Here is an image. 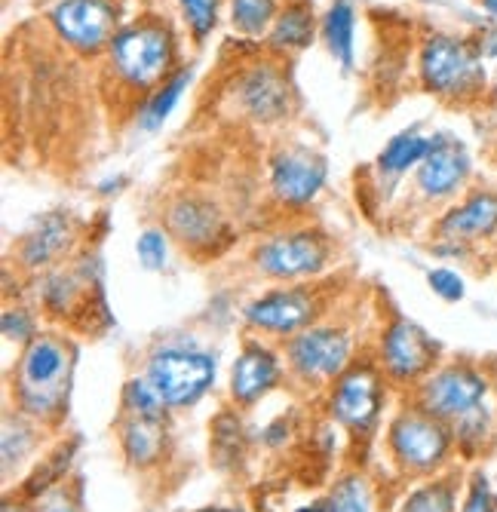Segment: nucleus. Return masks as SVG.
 I'll use <instances>...</instances> for the list:
<instances>
[{"label":"nucleus","instance_id":"1","mask_svg":"<svg viewBox=\"0 0 497 512\" xmlns=\"http://www.w3.org/2000/svg\"><path fill=\"white\" fill-rule=\"evenodd\" d=\"M421 83L445 102H473L485 92V59L470 37L430 34L418 56Z\"/></svg>","mask_w":497,"mask_h":512},{"label":"nucleus","instance_id":"2","mask_svg":"<svg viewBox=\"0 0 497 512\" xmlns=\"http://www.w3.org/2000/svg\"><path fill=\"white\" fill-rule=\"evenodd\" d=\"M108 53L123 83L135 89H151L166 83L175 46H172V34L163 25L142 22V25L120 28L108 46Z\"/></svg>","mask_w":497,"mask_h":512},{"label":"nucleus","instance_id":"3","mask_svg":"<svg viewBox=\"0 0 497 512\" xmlns=\"http://www.w3.org/2000/svg\"><path fill=\"white\" fill-rule=\"evenodd\" d=\"M71 375V353L56 338H34L19 362L16 396L28 414L47 417L62 405Z\"/></svg>","mask_w":497,"mask_h":512},{"label":"nucleus","instance_id":"4","mask_svg":"<svg viewBox=\"0 0 497 512\" xmlns=\"http://www.w3.org/2000/svg\"><path fill=\"white\" fill-rule=\"evenodd\" d=\"M148 381L157 387L166 408H188L212 387L215 359L200 350L166 347L151 356Z\"/></svg>","mask_w":497,"mask_h":512},{"label":"nucleus","instance_id":"5","mask_svg":"<svg viewBox=\"0 0 497 512\" xmlns=\"http://www.w3.org/2000/svg\"><path fill=\"white\" fill-rule=\"evenodd\" d=\"M488 390H491V381L479 368L455 362V365H445V368L433 371V375L421 384L418 402L427 414L439 417L445 424H455L470 411L485 405Z\"/></svg>","mask_w":497,"mask_h":512},{"label":"nucleus","instance_id":"6","mask_svg":"<svg viewBox=\"0 0 497 512\" xmlns=\"http://www.w3.org/2000/svg\"><path fill=\"white\" fill-rule=\"evenodd\" d=\"M451 442H455V433L448 430V424L424 408L402 414L390 427V448L412 473H436L451 454Z\"/></svg>","mask_w":497,"mask_h":512},{"label":"nucleus","instance_id":"7","mask_svg":"<svg viewBox=\"0 0 497 512\" xmlns=\"http://www.w3.org/2000/svg\"><path fill=\"white\" fill-rule=\"evenodd\" d=\"M56 34L83 56L108 50L117 37V7L114 0H59L50 13Z\"/></svg>","mask_w":497,"mask_h":512},{"label":"nucleus","instance_id":"8","mask_svg":"<svg viewBox=\"0 0 497 512\" xmlns=\"http://www.w3.org/2000/svg\"><path fill=\"white\" fill-rule=\"evenodd\" d=\"M473 175V157L461 138L451 132L430 135V151L418 166V191L427 200L455 197Z\"/></svg>","mask_w":497,"mask_h":512},{"label":"nucleus","instance_id":"9","mask_svg":"<svg viewBox=\"0 0 497 512\" xmlns=\"http://www.w3.org/2000/svg\"><path fill=\"white\" fill-rule=\"evenodd\" d=\"M350 359V338L338 329H307L289 341V362L304 381L341 378Z\"/></svg>","mask_w":497,"mask_h":512},{"label":"nucleus","instance_id":"10","mask_svg":"<svg viewBox=\"0 0 497 512\" xmlns=\"http://www.w3.org/2000/svg\"><path fill=\"white\" fill-rule=\"evenodd\" d=\"M436 353H439V347L430 341V335L409 319H396L381 341L387 375L402 384H412V381L424 378L436 362Z\"/></svg>","mask_w":497,"mask_h":512},{"label":"nucleus","instance_id":"11","mask_svg":"<svg viewBox=\"0 0 497 512\" xmlns=\"http://www.w3.org/2000/svg\"><path fill=\"white\" fill-rule=\"evenodd\" d=\"M326 184V160L307 148H286L270 160V188L289 206H307Z\"/></svg>","mask_w":497,"mask_h":512},{"label":"nucleus","instance_id":"12","mask_svg":"<svg viewBox=\"0 0 497 512\" xmlns=\"http://www.w3.org/2000/svg\"><path fill=\"white\" fill-rule=\"evenodd\" d=\"M436 237L445 243H482L497 237V191H470L436 221Z\"/></svg>","mask_w":497,"mask_h":512},{"label":"nucleus","instance_id":"13","mask_svg":"<svg viewBox=\"0 0 497 512\" xmlns=\"http://www.w3.org/2000/svg\"><path fill=\"white\" fill-rule=\"evenodd\" d=\"M255 264L261 273L280 279L310 276L326 264V246L313 234H283L255 252Z\"/></svg>","mask_w":497,"mask_h":512},{"label":"nucleus","instance_id":"14","mask_svg":"<svg viewBox=\"0 0 497 512\" xmlns=\"http://www.w3.org/2000/svg\"><path fill=\"white\" fill-rule=\"evenodd\" d=\"M381 405V384L369 368H353L338 378L332 390V414L341 424L366 430Z\"/></svg>","mask_w":497,"mask_h":512},{"label":"nucleus","instance_id":"15","mask_svg":"<svg viewBox=\"0 0 497 512\" xmlns=\"http://www.w3.org/2000/svg\"><path fill=\"white\" fill-rule=\"evenodd\" d=\"M237 99L252 120L274 123L289 114V83L274 65H258L240 80Z\"/></svg>","mask_w":497,"mask_h":512},{"label":"nucleus","instance_id":"16","mask_svg":"<svg viewBox=\"0 0 497 512\" xmlns=\"http://www.w3.org/2000/svg\"><path fill=\"white\" fill-rule=\"evenodd\" d=\"M246 319L261 332L270 335H295L313 319L310 295L289 289V292H270L246 307Z\"/></svg>","mask_w":497,"mask_h":512},{"label":"nucleus","instance_id":"17","mask_svg":"<svg viewBox=\"0 0 497 512\" xmlns=\"http://www.w3.org/2000/svg\"><path fill=\"white\" fill-rule=\"evenodd\" d=\"M280 381V362L264 347H246L231 371V393L240 405H255Z\"/></svg>","mask_w":497,"mask_h":512},{"label":"nucleus","instance_id":"18","mask_svg":"<svg viewBox=\"0 0 497 512\" xmlns=\"http://www.w3.org/2000/svg\"><path fill=\"white\" fill-rule=\"evenodd\" d=\"M169 227L172 234L182 240V243H191V246H206L218 237L221 230V218L212 206L206 203H197V200H182L175 203L172 212H169Z\"/></svg>","mask_w":497,"mask_h":512},{"label":"nucleus","instance_id":"19","mask_svg":"<svg viewBox=\"0 0 497 512\" xmlns=\"http://www.w3.org/2000/svg\"><path fill=\"white\" fill-rule=\"evenodd\" d=\"M65 243H68V221L62 215H47V218H40V224L25 237L22 261L28 267L50 264L62 252Z\"/></svg>","mask_w":497,"mask_h":512},{"label":"nucleus","instance_id":"20","mask_svg":"<svg viewBox=\"0 0 497 512\" xmlns=\"http://www.w3.org/2000/svg\"><path fill=\"white\" fill-rule=\"evenodd\" d=\"M123 451L135 467H148L163 454V421L151 417H129L123 427Z\"/></svg>","mask_w":497,"mask_h":512},{"label":"nucleus","instance_id":"21","mask_svg":"<svg viewBox=\"0 0 497 512\" xmlns=\"http://www.w3.org/2000/svg\"><path fill=\"white\" fill-rule=\"evenodd\" d=\"M353 28H356V10H353V0H335L329 7L326 19H323V37L329 53L350 68L353 65Z\"/></svg>","mask_w":497,"mask_h":512},{"label":"nucleus","instance_id":"22","mask_svg":"<svg viewBox=\"0 0 497 512\" xmlns=\"http://www.w3.org/2000/svg\"><path fill=\"white\" fill-rule=\"evenodd\" d=\"M270 46L274 50H301L313 40V16L304 4H289L280 10L274 28H270Z\"/></svg>","mask_w":497,"mask_h":512},{"label":"nucleus","instance_id":"23","mask_svg":"<svg viewBox=\"0 0 497 512\" xmlns=\"http://www.w3.org/2000/svg\"><path fill=\"white\" fill-rule=\"evenodd\" d=\"M427 151H430V135L402 132V135H393L387 142V148L378 157V166L384 172H390V175H402V172H409L412 166H421Z\"/></svg>","mask_w":497,"mask_h":512},{"label":"nucleus","instance_id":"24","mask_svg":"<svg viewBox=\"0 0 497 512\" xmlns=\"http://www.w3.org/2000/svg\"><path fill=\"white\" fill-rule=\"evenodd\" d=\"M277 16V0H231V22L246 37H261L270 31Z\"/></svg>","mask_w":497,"mask_h":512},{"label":"nucleus","instance_id":"25","mask_svg":"<svg viewBox=\"0 0 497 512\" xmlns=\"http://www.w3.org/2000/svg\"><path fill=\"white\" fill-rule=\"evenodd\" d=\"M191 83V71H178L175 77H169L154 96H151V102L145 105V111H142V126L145 129H160L163 123H166V117L175 111V105H178V99H182V92H185V86Z\"/></svg>","mask_w":497,"mask_h":512},{"label":"nucleus","instance_id":"26","mask_svg":"<svg viewBox=\"0 0 497 512\" xmlns=\"http://www.w3.org/2000/svg\"><path fill=\"white\" fill-rule=\"evenodd\" d=\"M402 512H458V488L451 479H433L405 500Z\"/></svg>","mask_w":497,"mask_h":512},{"label":"nucleus","instance_id":"27","mask_svg":"<svg viewBox=\"0 0 497 512\" xmlns=\"http://www.w3.org/2000/svg\"><path fill=\"white\" fill-rule=\"evenodd\" d=\"M123 402L126 408L132 411V417H151V421H163V396L157 393V387L148 381V378H135L126 384V393H123Z\"/></svg>","mask_w":497,"mask_h":512},{"label":"nucleus","instance_id":"28","mask_svg":"<svg viewBox=\"0 0 497 512\" xmlns=\"http://www.w3.org/2000/svg\"><path fill=\"white\" fill-rule=\"evenodd\" d=\"M455 439H458V445L464 448V451H479L485 442H488V436H491V411H488V405H482V408H476V411H470L467 417H461V421H455Z\"/></svg>","mask_w":497,"mask_h":512},{"label":"nucleus","instance_id":"29","mask_svg":"<svg viewBox=\"0 0 497 512\" xmlns=\"http://www.w3.org/2000/svg\"><path fill=\"white\" fill-rule=\"evenodd\" d=\"M329 512H369V488L359 476L341 479L329 494Z\"/></svg>","mask_w":497,"mask_h":512},{"label":"nucleus","instance_id":"30","mask_svg":"<svg viewBox=\"0 0 497 512\" xmlns=\"http://www.w3.org/2000/svg\"><path fill=\"white\" fill-rule=\"evenodd\" d=\"M178 7H182V16L194 31V40H206L218 22V0H178Z\"/></svg>","mask_w":497,"mask_h":512},{"label":"nucleus","instance_id":"31","mask_svg":"<svg viewBox=\"0 0 497 512\" xmlns=\"http://www.w3.org/2000/svg\"><path fill=\"white\" fill-rule=\"evenodd\" d=\"M427 283L433 289V295H439L445 304H458L467 298V283H464V276L458 270H451V267H436L427 273Z\"/></svg>","mask_w":497,"mask_h":512},{"label":"nucleus","instance_id":"32","mask_svg":"<svg viewBox=\"0 0 497 512\" xmlns=\"http://www.w3.org/2000/svg\"><path fill=\"white\" fill-rule=\"evenodd\" d=\"M458 512H497V494H494V488H491L485 473H476L470 479L467 497H464Z\"/></svg>","mask_w":497,"mask_h":512},{"label":"nucleus","instance_id":"33","mask_svg":"<svg viewBox=\"0 0 497 512\" xmlns=\"http://www.w3.org/2000/svg\"><path fill=\"white\" fill-rule=\"evenodd\" d=\"M135 255H139L142 267L160 270L166 264V237L160 234V230H145V234L139 237V243H135Z\"/></svg>","mask_w":497,"mask_h":512},{"label":"nucleus","instance_id":"34","mask_svg":"<svg viewBox=\"0 0 497 512\" xmlns=\"http://www.w3.org/2000/svg\"><path fill=\"white\" fill-rule=\"evenodd\" d=\"M31 319H28V313H22V310H7L4 313V335L7 338H16V341H25V338H31Z\"/></svg>","mask_w":497,"mask_h":512},{"label":"nucleus","instance_id":"35","mask_svg":"<svg viewBox=\"0 0 497 512\" xmlns=\"http://www.w3.org/2000/svg\"><path fill=\"white\" fill-rule=\"evenodd\" d=\"M473 40V46L479 50V56L488 62V59H494L497 56V22H491L488 28H482L476 37H470Z\"/></svg>","mask_w":497,"mask_h":512},{"label":"nucleus","instance_id":"36","mask_svg":"<svg viewBox=\"0 0 497 512\" xmlns=\"http://www.w3.org/2000/svg\"><path fill=\"white\" fill-rule=\"evenodd\" d=\"M37 512H77V509H74V503L65 497V491H53V494H47V497L40 500Z\"/></svg>","mask_w":497,"mask_h":512},{"label":"nucleus","instance_id":"37","mask_svg":"<svg viewBox=\"0 0 497 512\" xmlns=\"http://www.w3.org/2000/svg\"><path fill=\"white\" fill-rule=\"evenodd\" d=\"M479 7L491 22H497V0H479Z\"/></svg>","mask_w":497,"mask_h":512},{"label":"nucleus","instance_id":"38","mask_svg":"<svg viewBox=\"0 0 497 512\" xmlns=\"http://www.w3.org/2000/svg\"><path fill=\"white\" fill-rule=\"evenodd\" d=\"M295 512H329V503H310V506H301Z\"/></svg>","mask_w":497,"mask_h":512},{"label":"nucleus","instance_id":"39","mask_svg":"<svg viewBox=\"0 0 497 512\" xmlns=\"http://www.w3.org/2000/svg\"><path fill=\"white\" fill-rule=\"evenodd\" d=\"M4 512H28V509H25L22 503H10V500H7V503H4Z\"/></svg>","mask_w":497,"mask_h":512},{"label":"nucleus","instance_id":"40","mask_svg":"<svg viewBox=\"0 0 497 512\" xmlns=\"http://www.w3.org/2000/svg\"><path fill=\"white\" fill-rule=\"evenodd\" d=\"M206 512H231V509H206Z\"/></svg>","mask_w":497,"mask_h":512}]
</instances>
